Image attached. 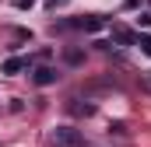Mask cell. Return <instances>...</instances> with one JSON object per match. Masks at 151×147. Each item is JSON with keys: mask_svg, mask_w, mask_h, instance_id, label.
<instances>
[{"mask_svg": "<svg viewBox=\"0 0 151 147\" xmlns=\"http://www.w3.org/2000/svg\"><path fill=\"white\" fill-rule=\"evenodd\" d=\"M25 67H32V56H11L4 63V74H18V70H25Z\"/></svg>", "mask_w": 151, "mask_h": 147, "instance_id": "7a4b0ae2", "label": "cell"}, {"mask_svg": "<svg viewBox=\"0 0 151 147\" xmlns=\"http://www.w3.org/2000/svg\"><path fill=\"white\" fill-rule=\"evenodd\" d=\"M113 35H116V42H123V46H130V42H137V39H134V32H127V28H116Z\"/></svg>", "mask_w": 151, "mask_h": 147, "instance_id": "277c9868", "label": "cell"}, {"mask_svg": "<svg viewBox=\"0 0 151 147\" xmlns=\"http://www.w3.org/2000/svg\"><path fill=\"white\" fill-rule=\"evenodd\" d=\"M137 21H141V25H144V28H151V11H144V14H141V18H137Z\"/></svg>", "mask_w": 151, "mask_h": 147, "instance_id": "ba28073f", "label": "cell"}, {"mask_svg": "<svg viewBox=\"0 0 151 147\" xmlns=\"http://www.w3.org/2000/svg\"><path fill=\"white\" fill-rule=\"evenodd\" d=\"M53 147H84V137L74 126H56L53 130Z\"/></svg>", "mask_w": 151, "mask_h": 147, "instance_id": "6da1fadb", "label": "cell"}, {"mask_svg": "<svg viewBox=\"0 0 151 147\" xmlns=\"http://www.w3.org/2000/svg\"><path fill=\"white\" fill-rule=\"evenodd\" d=\"M60 4H67V0H46V7H60Z\"/></svg>", "mask_w": 151, "mask_h": 147, "instance_id": "9c48e42d", "label": "cell"}, {"mask_svg": "<svg viewBox=\"0 0 151 147\" xmlns=\"http://www.w3.org/2000/svg\"><path fill=\"white\" fill-rule=\"evenodd\" d=\"M63 60H67V63H81V60H84V53H81V49H67V53H63Z\"/></svg>", "mask_w": 151, "mask_h": 147, "instance_id": "5b68a950", "label": "cell"}, {"mask_svg": "<svg viewBox=\"0 0 151 147\" xmlns=\"http://www.w3.org/2000/svg\"><path fill=\"white\" fill-rule=\"evenodd\" d=\"M56 77H60V74L53 70V67H39V70H35V84H39V88H46V84H53Z\"/></svg>", "mask_w": 151, "mask_h": 147, "instance_id": "3957f363", "label": "cell"}, {"mask_svg": "<svg viewBox=\"0 0 151 147\" xmlns=\"http://www.w3.org/2000/svg\"><path fill=\"white\" fill-rule=\"evenodd\" d=\"M137 46H141L144 56H151V35H141V39H137Z\"/></svg>", "mask_w": 151, "mask_h": 147, "instance_id": "8992f818", "label": "cell"}, {"mask_svg": "<svg viewBox=\"0 0 151 147\" xmlns=\"http://www.w3.org/2000/svg\"><path fill=\"white\" fill-rule=\"evenodd\" d=\"M70 112H77V116H81V112H84V116H91L95 105H70Z\"/></svg>", "mask_w": 151, "mask_h": 147, "instance_id": "52a82bcc", "label": "cell"}]
</instances>
